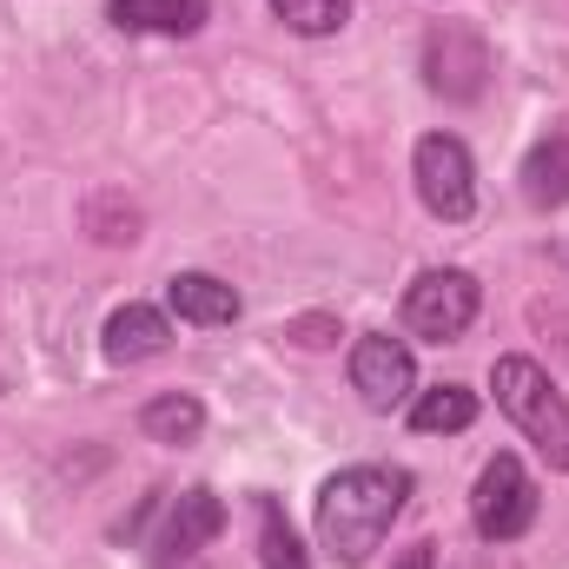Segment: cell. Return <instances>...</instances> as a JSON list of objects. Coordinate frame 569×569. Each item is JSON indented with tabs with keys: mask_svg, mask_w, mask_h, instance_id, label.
Here are the masks:
<instances>
[{
	"mask_svg": "<svg viewBox=\"0 0 569 569\" xmlns=\"http://www.w3.org/2000/svg\"><path fill=\"white\" fill-rule=\"evenodd\" d=\"M140 430L152 443H192V437L206 430V405H199L192 391H166V398H152L140 411Z\"/></svg>",
	"mask_w": 569,
	"mask_h": 569,
	"instance_id": "4fadbf2b",
	"label": "cell"
},
{
	"mask_svg": "<svg viewBox=\"0 0 569 569\" xmlns=\"http://www.w3.org/2000/svg\"><path fill=\"white\" fill-rule=\"evenodd\" d=\"M470 425H477V391L470 385H437V391L411 398V430H425V437H457Z\"/></svg>",
	"mask_w": 569,
	"mask_h": 569,
	"instance_id": "7c38bea8",
	"label": "cell"
},
{
	"mask_svg": "<svg viewBox=\"0 0 569 569\" xmlns=\"http://www.w3.org/2000/svg\"><path fill=\"white\" fill-rule=\"evenodd\" d=\"M166 311L212 331V325H232L239 318V291L226 279H212V272H172L166 279Z\"/></svg>",
	"mask_w": 569,
	"mask_h": 569,
	"instance_id": "ba28073f",
	"label": "cell"
},
{
	"mask_svg": "<svg viewBox=\"0 0 569 569\" xmlns=\"http://www.w3.org/2000/svg\"><path fill=\"white\" fill-rule=\"evenodd\" d=\"M523 199L543 212L569 206V133H543L523 152Z\"/></svg>",
	"mask_w": 569,
	"mask_h": 569,
	"instance_id": "8fae6325",
	"label": "cell"
},
{
	"mask_svg": "<svg viewBox=\"0 0 569 569\" xmlns=\"http://www.w3.org/2000/svg\"><path fill=\"white\" fill-rule=\"evenodd\" d=\"M430 563H437V557H430V543H411V550H405L391 569H430Z\"/></svg>",
	"mask_w": 569,
	"mask_h": 569,
	"instance_id": "2e32d148",
	"label": "cell"
},
{
	"mask_svg": "<svg viewBox=\"0 0 569 569\" xmlns=\"http://www.w3.org/2000/svg\"><path fill=\"white\" fill-rule=\"evenodd\" d=\"M477 311H483V291L470 272H457V266H443V272H418L411 291H405V325L430 338V345H450V338H463L470 325H477Z\"/></svg>",
	"mask_w": 569,
	"mask_h": 569,
	"instance_id": "5b68a950",
	"label": "cell"
},
{
	"mask_svg": "<svg viewBox=\"0 0 569 569\" xmlns=\"http://www.w3.org/2000/svg\"><path fill=\"white\" fill-rule=\"evenodd\" d=\"M405 497H411V477L391 470V463H351V470H338L318 490V543H325V557L345 569L371 563V550L391 537Z\"/></svg>",
	"mask_w": 569,
	"mask_h": 569,
	"instance_id": "6da1fadb",
	"label": "cell"
},
{
	"mask_svg": "<svg viewBox=\"0 0 569 569\" xmlns=\"http://www.w3.org/2000/svg\"><path fill=\"white\" fill-rule=\"evenodd\" d=\"M172 345V318L159 305H120L107 318V358L113 365H140V358H159Z\"/></svg>",
	"mask_w": 569,
	"mask_h": 569,
	"instance_id": "9c48e42d",
	"label": "cell"
},
{
	"mask_svg": "<svg viewBox=\"0 0 569 569\" xmlns=\"http://www.w3.org/2000/svg\"><path fill=\"white\" fill-rule=\"evenodd\" d=\"M470 517L490 543H517L530 523H537V477L523 470L517 450H497L477 477V497H470Z\"/></svg>",
	"mask_w": 569,
	"mask_h": 569,
	"instance_id": "277c9868",
	"label": "cell"
},
{
	"mask_svg": "<svg viewBox=\"0 0 569 569\" xmlns=\"http://www.w3.org/2000/svg\"><path fill=\"white\" fill-rule=\"evenodd\" d=\"M107 13L127 33H166V40H186V33H199L212 20L206 0H107Z\"/></svg>",
	"mask_w": 569,
	"mask_h": 569,
	"instance_id": "30bf717a",
	"label": "cell"
},
{
	"mask_svg": "<svg viewBox=\"0 0 569 569\" xmlns=\"http://www.w3.org/2000/svg\"><path fill=\"white\" fill-rule=\"evenodd\" d=\"M351 391L371 405V411H405L418 398V358L405 338L391 331H371L351 345Z\"/></svg>",
	"mask_w": 569,
	"mask_h": 569,
	"instance_id": "8992f818",
	"label": "cell"
},
{
	"mask_svg": "<svg viewBox=\"0 0 569 569\" xmlns=\"http://www.w3.org/2000/svg\"><path fill=\"white\" fill-rule=\"evenodd\" d=\"M411 179H418V199H425L430 219L463 226L477 212V166H470V146L457 133H425L411 152Z\"/></svg>",
	"mask_w": 569,
	"mask_h": 569,
	"instance_id": "3957f363",
	"label": "cell"
},
{
	"mask_svg": "<svg viewBox=\"0 0 569 569\" xmlns=\"http://www.w3.org/2000/svg\"><path fill=\"white\" fill-rule=\"evenodd\" d=\"M226 530V503L212 497V490H179L172 497V510H166V530H159V543H152V563H186V557H199L212 537Z\"/></svg>",
	"mask_w": 569,
	"mask_h": 569,
	"instance_id": "52a82bcc",
	"label": "cell"
},
{
	"mask_svg": "<svg viewBox=\"0 0 569 569\" xmlns=\"http://www.w3.org/2000/svg\"><path fill=\"white\" fill-rule=\"evenodd\" d=\"M252 510H259V557H266V569H311L298 530H291V517L279 510V497H259Z\"/></svg>",
	"mask_w": 569,
	"mask_h": 569,
	"instance_id": "5bb4252c",
	"label": "cell"
},
{
	"mask_svg": "<svg viewBox=\"0 0 569 569\" xmlns=\"http://www.w3.org/2000/svg\"><path fill=\"white\" fill-rule=\"evenodd\" d=\"M272 13L291 33H305V40H331L351 20V0H272Z\"/></svg>",
	"mask_w": 569,
	"mask_h": 569,
	"instance_id": "9a60e30c",
	"label": "cell"
},
{
	"mask_svg": "<svg viewBox=\"0 0 569 569\" xmlns=\"http://www.w3.org/2000/svg\"><path fill=\"white\" fill-rule=\"evenodd\" d=\"M490 391H497V411L543 450V463L569 470V398L550 385V371L537 358H497L490 365Z\"/></svg>",
	"mask_w": 569,
	"mask_h": 569,
	"instance_id": "7a4b0ae2",
	"label": "cell"
}]
</instances>
